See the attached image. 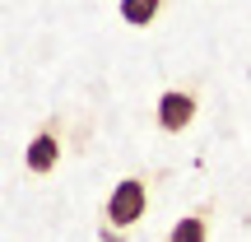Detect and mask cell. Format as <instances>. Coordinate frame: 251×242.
<instances>
[{
    "label": "cell",
    "instance_id": "6da1fadb",
    "mask_svg": "<svg viewBox=\"0 0 251 242\" xmlns=\"http://www.w3.org/2000/svg\"><path fill=\"white\" fill-rule=\"evenodd\" d=\"M144 215H149V182L144 177H121L112 187L107 205H102V219L112 228H135Z\"/></svg>",
    "mask_w": 251,
    "mask_h": 242
},
{
    "label": "cell",
    "instance_id": "7a4b0ae2",
    "mask_svg": "<svg viewBox=\"0 0 251 242\" xmlns=\"http://www.w3.org/2000/svg\"><path fill=\"white\" fill-rule=\"evenodd\" d=\"M196 112H200L196 89H168V93H158V103H153V121H158L163 135H181L191 121H196Z\"/></svg>",
    "mask_w": 251,
    "mask_h": 242
},
{
    "label": "cell",
    "instance_id": "3957f363",
    "mask_svg": "<svg viewBox=\"0 0 251 242\" xmlns=\"http://www.w3.org/2000/svg\"><path fill=\"white\" fill-rule=\"evenodd\" d=\"M24 163H28V172H51L56 163H61V117H51V121H42V131L28 140V154H24Z\"/></svg>",
    "mask_w": 251,
    "mask_h": 242
},
{
    "label": "cell",
    "instance_id": "277c9868",
    "mask_svg": "<svg viewBox=\"0 0 251 242\" xmlns=\"http://www.w3.org/2000/svg\"><path fill=\"white\" fill-rule=\"evenodd\" d=\"M163 242H209V210H196V215H181L177 224L168 228Z\"/></svg>",
    "mask_w": 251,
    "mask_h": 242
},
{
    "label": "cell",
    "instance_id": "5b68a950",
    "mask_svg": "<svg viewBox=\"0 0 251 242\" xmlns=\"http://www.w3.org/2000/svg\"><path fill=\"white\" fill-rule=\"evenodd\" d=\"M163 14V0H121V19L130 28H149Z\"/></svg>",
    "mask_w": 251,
    "mask_h": 242
}]
</instances>
